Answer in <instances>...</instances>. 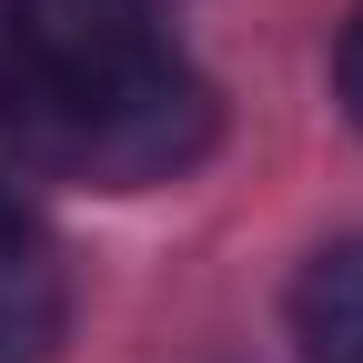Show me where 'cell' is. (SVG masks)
Masks as SVG:
<instances>
[{
  "label": "cell",
  "mask_w": 363,
  "mask_h": 363,
  "mask_svg": "<svg viewBox=\"0 0 363 363\" xmlns=\"http://www.w3.org/2000/svg\"><path fill=\"white\" fill-rule=\"evenodd\" d=\"M0 131L71 182L142 192L212 152V81L142 0H0Z\"/></svg>",
  "instance_id": "1"
},
{
  "label": "cell",
  "mask_w": 363,
  "mask_h": 363,
  "mask_svg": "<svg viewBox=\"0 0 363 363\" xmlns=\"http://www.w3.org/2000/svg\"><path fill=\"white\" fill-rule=\"evenodd\" d=\"M71 323V293H61V262L40 233L0 242V363H40Z\"/></svg>",
  "instance_id": "2"
},
{
  "label": "cell",
  "mask_w": 363,
  "mask_h": 363,
  "mask_svg": "<svg viewBox=\"0 0 363 363\" xmlns=\"http://www.w3.org/2000/svg\"><path fill=\"white\" fill-rule=\"evenodd\" d=\"M293 333L313 363H363V242H333L293 283Z\"/></svg>",
  "instance_id": "3"
},
{
  "label": "cell",
  "mask_w": 363,
  "mask_h": 363,
  "mask_svg": "<svg viewBox=\"0 0 363 363\" xmlns=\"http://www.w3.org/2000/svg\"><path fill=\"white\" fill-rule=\"evenodd\" d=\"M343 111L363 121V11H353V30H343Z\"/></svg>",
  "instance_id": "4"
},
{
  "label": "cell",
  "mask_w": 363,
  "mask_h": 363,
  "mask_svg": "<svg viewBox=\"0 0 363 363\" xmlns=\"http://www.w3.org/2000/svg\"><path fill=\"white\" fill-rule=\"evenodd\" d=\"M21 233H30V222H21V202L0 192V242H21Z\"/></svg>",
  "instance_id": "5"
}]
</instances>
